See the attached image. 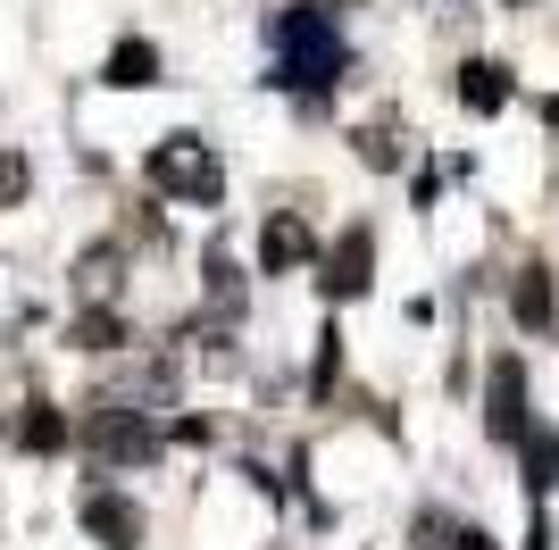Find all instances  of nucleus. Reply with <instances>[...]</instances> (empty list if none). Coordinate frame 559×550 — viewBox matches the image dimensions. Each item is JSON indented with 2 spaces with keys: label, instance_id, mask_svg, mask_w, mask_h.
Segmentation results:
<instances>
[{
  "label": "nucleus",
  "instance_id": "obj_1",
  "mask_svg": "<svg viewBox=\"0 0 559 550\" xmlns=\"http://www.w3.org/2000/svg\"><path fill=\"white\" fill-rule=\"evenodd\" d=\"M267 43H276V75H267V84L301 92V100H318V92H334V84L350 75L343 25H334V9H318V0L284 9V17L267 25Z\"/></svg>",
  "mask_w": 559,
  "mask_h": 550
},
{
  "label": "nucleus",
  "instance_id": "obj_2",
  "mask_svg": "<svg viewBox=\"0 0 559 550\" xmlns=\"http://www.w3.org/2000/svg\"><path fill=\"white\" fill-rule=\"evenodd\" d=\"M142 176H151V192H167V201H185V208H217V201H226V167H217L210 142H192V134L151 142Z\"/></svg>",
  "mask_w": 559,
  "mask_h": 550
},
{
  "label": "nucleus",
  "instance_id": "obj_3",
  "mask_svg": "<svg viewBox=\"0 0 559 550\" xmlns=\"http://www.w3.org/2000/svg\"><path fill=\"white\" fill-rule=\"evenodd\" d=\"M75 442H84L100 467H151V458H159V434H151V409H142V400L93 409L84 426H75Z\"/></svg>",
  "mask_w": 559,
  "mask_h": 550
},
{
  "label": "nucleus",
  "instance_id": "obj_4",
  "mask_svg": "<svg viewBox=\"0 0 559 550\" xmlns=\"http://www.w3.org/2000/svg\"><path fill=\"white\" fill-rule=\"evenodd\" d=\"M485 426H492V442H518L535 426V409H526V359L518 350H501L485 375Z\"/></svg>",
  "mask_w": 559,
  "mask_h": 550
},
{
  "label": "nucleus",
  "instance_id": "obj_5",
  "mask_svg": "<svg viewBox=\"0 0 559 550\" xmlns=\"http://www.w3.org/2000/svg\"><path fill=\"white\" fill-rule=\"evenodd\" d=\"M75 526L93 534L100 550H142V509L126 501V492H84V501H75Z\"/></svg>",
  "mask_w": 559,
  "mask_h": 550
},
{
  "label": "nucleus",
  "instance_id": "obj_6",
  "mask_svg": "<svg viewBox=\"0 0 559 550\" xmlns=\"http://www.w3.org/2000/svg\"><path fill=\"white\" fill-rule=\"evenodd\" d=\"M318 284H326V300H359L376 284V234L368 226H343V242L326 251V275H318Z\"/></svg>",
  "mask_w": 559,
  "mask_h": 550
},
{
  "label": "nucleus",
  "instance_id": "obj_7",
  "mask_svg": "<svg viewBox=\"0 0 559 550\" xmlns=\"http://www.w3.org/2000/svg\"><path fill=\"white\" fill-rule=\"evenodd\" d=\"M318 259V234L293 217V208H276L267 226H259V275H293V267H309Z\"/></svg>",
  "mask_w": 559,
  "mask_h": 550
},
{
  "label": "nucleus",
  "instance_id": "obj_8",
  "mask_svg": "<svg viewBox=\"0 0 559 550\" xmlns=\"http://www.w3.org/2000/svg\"><path fill=\"white\" fill-rule=\"evenodd\" d=\"M510 318L526 325V334H551V325H559V284H551V267H518V284H510Z\"/></svg>",
  "mask_w": 559,
  "mask_h": 550
},
{
  "label": "nucleus",
  "instance_id": "obj_9",
  "mask_svg": "<svg viewBox=\"0 0 559 550\" xmlns=\"http://www.w3.org/2000/svg\"><path fill=\"white\" fill-rule=\"evenodd\" d=\"M68 442H75L68 409H50V400H25V417H17V451H34V458H59Z\"/></svg>",
  "mask_w": 559,
  "mask_h": 550
},
{
  "label": "nucleus",
  "instance_id": "obj_10",
  "mask_svg": "<svg viewBox=\"0 0 559 550\" xmlns=\"http://www.w3.org/2000/svg\"><path fill=\"white\" fill-rule=\"evenodd\" d=\"M100 84H109V92H151V84H159V43H142V34H134V43H117L109 68H100Z\"/></svg>",
  "mask_w": 559,
  "mask_h": 550
},
{
  "label": "nucleus",
  "instance_id": "obj_11",
  "mask_svg": "<svg viewBox=\"0 0 559 550\" xmlns=\"http://www.w3.org/2000/svg\"><path fill=\"white\" fill-rule=\"evenodd\" d=\"M460 100H467L476 117L510 109V68H501V59H467V68H460Z\"/></svg>",
  "mask_w": 559,
  "mask_h": 550
},
{
  "label": "nucleus",
  "instance_id": "obj_12",
  "mask_svg": "<svg viewBox=\"0 0 559 550\" xmlns=\"http://www.w3.org/2000/svg\"><path fill=\"white\" fill-rule=\"evenodd\" d=\"M518 451H526V501H543V492L559 483V426H526Z\"/></svg>",
  "mask_w": 559,
  "mask_h": 550
},
{
  "label": "nucleus",
  "instance_id": "obj_13",
  "mask_svg": "<svg viewBox=\"0 0 559 550\" xmlns=\"http://www.w3.org/2000/svg\"><path fill=\"white\" fill-rule=\"evenodd\" d=\"M68 343L75 350H126V318H117L109 300H93L84 318H68Z\"/></svg>",
  "mask_w": 559,
  "mask_h": 550
},
{
  "label": "nucleus",
  "instance_id": "obj_14",
  "mask_svg": "<svg viewBox=\"0 0 559 550\" xmlns=\"http://www.w3.org/2000/svg\"><path fill=\"white\" fill-rule=\"evenodd\" d=\"M117 267H126V259H117V242L84 251V259H75V292H84V300H109V292H117Z\"/></svg>",
  "mask_w": 559,
  "mask_h": 550
},
{
  "label": "nucleus",
  "instance_id": "obj_15",
  "mask_svg": "<svg viewBox=\"0 0 559 550\" xmlns=\"http://www.w3.org/2000/svg\"><path fill=\"white\" fill-rule=\"evenodd\" d=\"M334 375H343V325L326 318V334H318V367H309V400H326Z\"/></svg>",
  "mask_w": 559,
  "mask_h": 550
},
{
  "label": "nucleus",
  "instance_id": "obj_16",
  "mask_svg": "<svg viewBox=\"0 0 559 550\" xmlns=\"http://www.w3.org/2000/svg\"><path fill=\"white\" fill-rule=\"evenodd\" d=\"M350 142H359V159H368V167H401V151H409V142H393V117H376V125H359Z\"/></svg>",
  "mask_w": 559,
  "mask_h": 550
},
{
  "label": "nucleus",
  "instance_id": "obj_17",
  "mask_svg": "<svg viewBox=\"0 0 559 550\" xmlns=\"http://www.w3.org/2000/svg\"><path fill=\"white\" fill-rule=\"evenodd\" d=\"M25 192H34V167H25L17 151H0V208H17Z\"/></svg>",
  "mask_w": 559,
  "mask_h": 550
},
{
  "label": "nucleus",
  "instance_id": "obj_18",
  "mask_svg": "<svg viewBox=\"0 0 559 550\" xmlns=\"http://www.w3.org/2000/svg\"><path fill=\"white\" fill-rule=\"evenodd\" d=\"M526 550H551V517H543V501H535V526H526Z\"/></svg>",
  "mask_w": 559,
  "mask_h": 550
},
{
  "label": "nucleus",
  "instance_id": "obj_19",
  "mask_svg": "<svg viewBox=\"0 0 559 550\" xmlns=\"http://www.w3.org/2000/svg\"><path fill=\"white\" fill-rule=\"evenodd\" d=\"M535 117H543V125L559 134V92H551V100H535Z\"/></svg>",
  "mask_w": 559,
  "mask_h": 550
},
{
  "label": "nucleus",
  "instance_id": "obj_20",
  "mask_svg": "<svg viewBox=\"0 0 559 550\" xmlns=\"http://www.w3.org/2000/svg\"><path fill=\"white\" fill-rule=\"evenodd\" d=\"M460 550H492V542H485V534H476V526H467V534H460Z\"/></svg>",
  "mask_w": 559,
  "mask_h": 550
},
{
  "label": "nucleus",
  "instance_id": "obj_21",
  "mask_svg": "<svg viewBox=\"0 0 559 550\" xmlns=\"http://www.w3.org/2000/svg\"><path fill=\"white\" fill-rule=\"evenodd\" d=\"M510 9H526V0H510Z\"/></svg>",
  "mask_w": 559,
  "mask_h": 550
}]
</instances>
